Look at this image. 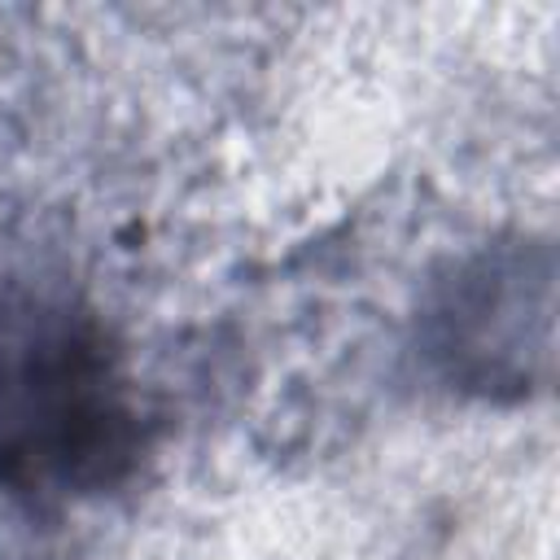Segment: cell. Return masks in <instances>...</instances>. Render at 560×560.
I'll return each instance as SVG.
<instances>
[{"label": "cell", "instance_id": "obj_1", "mask_svg": "<svg viewBox=\"0 0 560 560\" xmlns=\"http://www.w3.org/2000/svg\"><path fill=\"white\" fill-rule=\"evenodd\" d=\"M122 407L79 332L44 324L0 346V477L9 486H83L122 455Z\"/></svg>", "mask_w": 560, "mask_h": 560}]
</instances>
